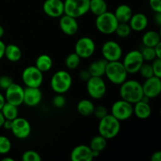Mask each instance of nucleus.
<instances>
[{
    "mask_svg": "<svg viewBox=\"0 0 161 161\" xmlns=\"http://www.w3.org/2000/svg\"><path fill=\"white\" fill-rule=\"evenodd\" d=\"M22 81L27 87H40L43 82V72L36 66H28L22 72Z\"/></svg>",
    "mask_w": 161,
    "mask_h": 161,
    "instance_id": "nucleus-7",
    "label": "nucleus"
},
{
    "mask_svg": "<svg viewBox=\"0 0 161 161\" xmlns=\"http://www.w3.org/2000/svg\"><path fill=\"white\" fill-rule=\"evenodd\" d=\"M79 76H80V80H81L82 81L86 82L90 78H91V74H90L88 69H86V70L83 69V70H81L80 72V73H79Z\"/></svg>",
    "mask_w": 161,
    "mask_h": 161,
    "instance_id": "nucleus-42",
    "label": "nucleus"
},
{
    "mask_svg": "<svg viewBox=\"0 0 161 161\" xmlns=\"http://www.w3.org/2000/svg\"><path fill=\"white\" fill-rule=\"evenodd\" d=\"M106 83L102 77L91 76L86 81V91L91 98L102 99L106 94Z\"/></svg>",
    "mask_w": 161,
    "mask_h": 161,
    "instance_id": "nucleus-9",
    "label": "nucleus"
},
{
    "mask_svg": "<svg viewBox=\"0 0 161 161\" xmlns=\"http://www.w3.org/2000/svg\"><path fill=\"white\" fill-rule=\"evenodd\" d=\"M160 42V34L157 31H148L142 36V43L144 47H154Z\"/></svg>",
    "mask_w": 161,
    "mask_h": 161,
    "instance_id": "nucleus-25",
    "label": "nucleus"
},
{
    "mask_svg": "<svg viewBox=\"0 0 161 161\" xmlns=\"http://www.w3.org/2000/svg\"><path fill=\"white\" fill-rule=\"evenodd\" d=\"M80 61H81V58L74 52V53H69L65 58V65L69 69L74 70L79 67Z\"/></svg>",
    "mask_w": 161,
    "mask_h": 161,
    "instance_id": "nucleus-31",
    "label": "nucleus"
},
{
    "mask_svg": "<svg viewBox=\"0 0 161 161\" xmlns=\"http://www.w3.org/2000/svg\"><path fill=\"white\" fill-rule=\"evenodd\" d=\"M151 65H152L153 75L155 76L161 78V58H156V59H154Z\"/></svg>",
    "mask_w": 161,
    "mask_h": 161,
    "instance_id": "nucleus-38",
    "label": "nucleus"
},
{
    "mask_svg": "<svg viewBox=\"0 0 161 161\" xmlns=\"http://www.w3.org/2000/svg\"><path fill=\"white\" fill-rule=\"evenodd\" d=\"M0 111L2 112L6 119L14 120V119L18 117V106H16L13 104L9 103V102H5Z\"/></svg>",
    "mask_w": 161,
    "mask_h": 161,
    "instance_id": "nucleus-29",
    "label": "nucleus"
},
{
    "mask_svg": "<svg viewBox=\"0 0 161 161\" xmlns=\"http://www.w3.org/2000/svg\"><path fill=\"white\" fill-rule=\"evenodd\" d=\"M107 64H108V61L104 58L93 61L88 68V71L91 76L102 77L105 75Z\"/></svg>",
    "mask_w": 161,
    "mask_h": 161,
    "instance_id": "nucleus-23",
    "label": "nucleus"
},
{
    "mask_svg": "<svg viewBox=\"0 0 161 161\" xmlns=\"http://www.w3.org/2000/svg\"><path fill=\"white\" fill-rule=\"evenodd\" d=\"M52 102L56 108H62L65 105L66 99L63 94H57L55 97H53Z\"/></svg>",
    "mask_w": 161,
    "mask_h": 161,
    "instance_id": "nucleus-37",
    "label": "nucleus"
},
{
    "mask_svg": "<svg viewBox=\"0 0 161 161\" xmlns=\"http://www.w3.org/2000/svg\"><path fill=\"white\" fill-rule=\"evenodd\" d=\"M61 30L67 36H74L79 30V24L76 18L64 14L61 17L59 21Z\"/></svg>",
    "mask_w": 161,
    "mask_h": 161,
    "instance_id": "nucleus-18",
    "label": "nucleus"
},
{
    "mask_svg": "<svg viewBox=\"0 0 161 161\" xmlns=\"http://www.w3.org/2000/svg\"><path fill=\"white\" fill-rule=\"evenodd\" d=\"M64 14L77 19L89 12L90 0H64Z\"/></svg>",
    "mask_w": 161,
    "mask_h": 161,
    "instance_id": "nucleus-6",
    "label": "nucleus"
},
{
    "mask_svg": "<svg viewBox=\"0 0 161 161\" xmlns=\"http://www.w3.org/2000/svg\"><path fill=\"white\" fill-rule=\"evenodd\" d=\"M133 114V104L123 99L115 102L111 107V115L119 121L130 119Z\"/></svg>",
    "mask_w": 161,
    "mask_h": 161,
    "instance_id": "nucleus-10",
    "label": "nucleus"
},
{
    "mask_svg": "<svg viewBox=\"0 0 161 161\" xmlns=\"http://www.w3.org/2000/svg\"><path fill=\"white\" fill-rule=\"evenodd\" d=\"M4 28H3V27L2 26V25H0V39H1L2 37L3 36V35H4Z\"/></svg>",
    "mask_w": 161,
    "mask_h": 161,
    "instance_id": "nucleus-50",
    "label": "nucleus"
},
{
    "mask_svg": "<svg viewBox=\"0 0 161 161\" xmlns=\"http://www.w3.org/2000/svg\"><path fill=\"white\" fill-rule=\"evenodd\" d=\"M149 6L155 13H161V0H149Z\"/></svg>",
    "mask_w": 161,
    "mask_h": 161,
    "instance_id": "nucleus-41",
    "label": "nucleus"
},
{
    "mask_svg": "<svg viewBox=\"0 0 161 161\" xmlns=\"http://www.w3.org/2000/svg\"><path fill=\"white\" fill-rule=\"evenodd\" d=\"M11 148L12 144L10 140L4 135H0V154H7L11 150Z\"/></svg>",
    "mask_w": 161,
    "mask_h": 161,
    "instance_id": "nucleus-33",
    "label": "nucleus"
},
{
    "mask_svg": "<svg viewBox=\"0 0 161 161\" xmlns=\"http://www.w3.org/2000/svg\"><path fill=\"white\" fill-rule=\"evenodd\" d=\"M132 30L128 23H119L116 28L115 33L119 38H127L131 33Z\"/></svg>",
    "mask_w": 161,
    "mask_h": 161,
    "instance_id": "nucleus-32",
    "label": "nucleus"
},
{
    "mask_svg": "<svg viewBox=\"0 0 161 161\" xmlns=\"http://www.w3.org/2000/svg\"><path fill=\"white\" fill-rule=\"evenodd\" d=\"M13 82L12 78L8 75H3L0 77V88L2 90H6L10 86V84Z\"/></svg>",
    "mask_w": 161,
    "mask_h": 161,
    "instance_id": "nucleus-40",
    "label": "nucleus"
},
{
    "mask_svg": "<svg viewBox=\"0 0 161 161\" xmlns=\"http://www.w3.org/2000/svg\"><path fill=\"white\" fill-rule=\"evenodd\" d=\"M96 46L91 38L84 36L77 40L75 45V53L80 58L86 59L91 58L95 52Z\"/></svg>",
    "mask_w": 161,
    "mask_h": 161,
    "instance_id": "nucleus-11",
    "label": "nucleus"
},
{
    "mask_svg": "<svg viewBox=\"0 0 161 161\" xmlns=\"http://www.w3.org/2000/svg\"><path fill=\"white\" fill-rule=\"evenodd\" d=\"M42 94L39 87H25L23 103L28 107H36L42 102Z\"/></svg>",
    "mask_w": 161,
    "mask_h": 161,
    "instance_id": "nucleus-17",
    "label": "nucleus"
},
{
    "mask_svg": "<svg viewBox=\"0 0 161 161\" xmlns=\"http://www.w3.org/2000/svg\"><path fill=\"white\" fill-rule=\"evenodd\" d=\"M108 6L105 0H90L89 11L97 17L106 12Z\"/></svg>",
    "mask_w": 161,
    "mask_h": 161,
    "instance_id": "nucleus-28",
    "label": "nucleus"
},
{
    "mask_svg": "<svg viewBox=\"0 0 161 161\" xmlns=\"http://www.w3.org/2000/svg\"><path fill=\"white\" fill-rule=\"evenodd\" d=\"M128 24L132 31L140 32V31H144L147 28L149 25V20L146 15L142 13H138V14H132Z\"/></svg>",
    "mask_w": 161,
    "mask_h": 161,
    "instance_id": "nucleus-20",
    "label": "nucleus"
},
{
    "mask_svg": "<svg viewBox=\"0 0 161 161\" xmlns=\"http://www.w3.org/2000/svg\"><path fill=\"white\" fill-rule=\"evenodd\" d=\"M138 72L140 73V75L145 79L150 78V77L153 76V72L152 65L150 64H144L142 65V67L140 68Z\"/></svg>",
    "mask_w": 161,
    "mask_h": 161,
    "instance_id": "nucleus-36",
    "label": "nucleus"
},
{
    "mask_svg": "<svg viewBox=\"0 0 161 161\" xmlns=\"http://www.w3.org/2000/svg\"><path fill=\"white\" fill-rule=\"evenodd\" d=\"M21 160L23 161H40L42 160L40 155L34 150L25 151L22 154Z\"/></svg>",
    "mask_w": 161,
    "mask_h": 161,
    "instance_id": "nucleus-35",
    "label": "nucleus"
},
{
    "mask_svg": "<svg viewBox=\"0 0 161 161\" xmlns=\"http://www.w3.org/2000/svg\"><path fill=\"white\" fill-rule=\"evenodd\" d=\"M119 95L121 99L131 104L136 103L143 97L142 85L135 80H126L119 87Z\"/></svg>",
    "mask_w": 161,
    "mask_h": 161,
    "instance_id": "nucleus-1",
    "label": "nucleus"
},
{
    "mask_svg": "<svg viewBox=\"0 0 161 161\" xmlns=\"http://www.w3.org/2000/svg\"><path fill=\"white\" fill-rule=\"evenodd\" d=\"M133 105V113L138 119H146L151 116L152 108L149 105V102L140 100Z\"/></svg>",
    "mask_w": 161,
    "mask_h": 161,
    "instance_id": "nucleus-21",
    "label": "nucleus"
},
{
    "mask_svg": "<svg viewBox=\"0 0 161 161\" xmlns=\"http://www.w3.org/2000/svg\"><path fill=\"white\" fill-rule=\"evenodd\" d=\"M5 102H6V99H5L4 95L0 93V110H1V108H3V105L5 104Z\"/></svg>",
    "mask_w": 161,
    "mask_h": 161,
    "instance_id": "nucleus-48",
    "label": "nucleus"
},
{
    "mask_svg": "<svg viewBox=\"0 0 161 161\" xmlns=\"http://www.w3.org/2000/svg\"><path fill=\"white\" fill-rule=\"evenodd\" d=\"M105 75L108 81L115 85H120L127 80V73L123 63L119 61L108 62Z\"/></svg>",
    "mask_w": 161,
    "mask_h": 161,
    "instance_id": "nucleus-3",
    "label": "nucleus"
},
{
    "mask_svg": "<svg viewBox=\"0 0 161 161\" xmlns=\"http://www.w3.org/2000/svg\"><path fill=\"white\" fill-rule=\"evenodd\" d=\"M151 160L152 161H160L161 160V152L160 151H157L153 153L151 156Z\"/></svg>",
    "mask_w": 161,
    "mask_h": 161,
    "instance_id": "nucleus-43",
    "label": "nucleus"
},
{
    "mask_svg": "<svg viewBox=\"0 0 161 161\" xmlns=\"http://www.w3.org/2000/svg\"><path fill=\"white\" fill-rule=\"evenodd\" d=\"M95 105L92 101L89 99H82L78 102L76 109L80 115L83 116H89L93 114Z\"/></svg>",
    "mask_w": 161,
    "mask_h": 161,
    "instance_id": "nucleus-26",
    "label": "nucleus"
},
{
    "mask_svg": "<svg viewBox=\"0 0 161 161\" xmlns=\"http://www.w3.org/2000/svg\"><path fill=\"white\" fill-rule=\"evenodd\" d=\"M141 53L142 55V58L144 59V61H147V62L153 61L154 59L157 58L155 50H154V47H144V48L141 50Z\"/></svg>",
    "mask_w": 161,
    "mask_h": 161,
    "instance_id": "nucleus-34",
    "label": "nucleus"
},
{
    "mask_svg": "<svg viewBox=\"0 0 161 161\" xmlns=\"http://www.w3.org/2000/svg\"><path fill=\"white\" fill-rule=\"evenodd\" d=\"M113 14L119 23H128L133 13L130 6L127 4H121L116 7Z\"/></svg>",
    "mask_w": 161,
    "mask_h": 161,
    "instance_id": "nucleus-22",
    "label": "nucleus"
},
{
    "mask_svg": "<svg viewBox=\"0 0 161 161\" xmlns=\"http://www.w3.org/2000/svg\"><path fill=\"white\" fill-rule=\"evenodd\" d=\"M11 131L19 139H25L31 135V127L30 123L23 117H17L12 121Z\"/></svg>",
    "mask_w": 161,
    "mask_h": 161,
    "instance_id": "nucleus-13",
    "label": "nucleus"
},
{
    "mask_svg": "<svg viewBox=\"0 0 161 161\" xmlns=\"http://www.w3.org/2000/svg\"><path fill=\"white\" fill-rule=\"evenodd\" d=\"M119 22L116 20L114 14L108 10L101 15L97 16L95 20V26L97 31L102 34L110 35L115 33Z\"/></svg>",
    "mask_w": 161,
    "mask_h": 161,
    "instance_id": "nucleus-5",
    "label": "nucleus"
},
{
    "mask_svg": "<svg viewBox=\"0 0 161 161\" xmlns=\"http://www.w3.org/2000/svg\"><path fill=\"white\" fill-rule=\"evenodd\" d=\"M102 54L108 62L119 61L122 58L123 50L120 45L114 40L105 42L102 47Z\"/></svg>",
    "mask_w": 161,
    "mask_h": 161,
    "instance_id": "nucleus-12",
    "label": "nucleus"
},
{
    "mask_svg": "<svg viewBox=\"0 0 161 161\" xmlns=\"http://www.w3.org/2000/svg\"><path fill=\"white\" fill-rule=\"evenodd\" d=\"M35 66L42 72H47L51 69L53 66V60L49 55L41 54L36 59Z\"/></svg>",
    "mask_w": 161,
    "mask_h": 161,
    "instance_id": "nucleus-27",
    "label": "nucleus"
},
{
    "mask_svg": "<svg viewBox=\"0 0 161 161\" xmlns=\"http://www.w3.org/2000/svg\"><path fill=\"white\" fill-rule=\"evenodd\" d=\"M5 48H6V44L0 39V60L4 57Z\"/></svg>",
    "mask_w": 161,
    "mask_h": 161,
    "instance_id": "nucleus-46",
    "label": "nucleus"
},
{
    "mask_svg": "<svg viewBox=\"0 0 161 161\" xmlns=\"http://www.w3.org/2000/svg\"><path fill=\"white\" fill-rule=\"evenodd\" d=\"M5 119H5L4 116L3 115L2 112L0 111V128H1V127H3V124H4Z\"/></svg>",
    "mask_w": 161,
    "mask_h": 161,
    "instance_id": "nucleus-49",
    "label": "nucleus"
},
{
    "mask_svg": "<svg viewBox=\"0 0 161 161\" xmlns=\"http://www.w3.org/2000/svg\"><path fill=\"white\" fill-rule=\"evenodd\" d=\"M123 64L125 67L128 74L138 73L140 68L145 63L141 51L138 50H133L129 51L124 56Z\"/></svg>",
    "mask_w": 161,
    "mask_h": 161,
    "instance_id": "nucleus-8",
    "label": "nucleus"
},
{
    "mask_svg": "<svg viewBox=\"0 0 161 161\" xmlns=\"http://www.w3.org/2000/svg\"><path fill=\"white\" fill-rule=\"evenodd\" d=\"M2 161H14V159L10 158V157H4L2 159Z\"/></svg>",
    "mask_w": 161,
    "mask_h": 161,
    "instance_id": "nucleus-51",
    "label": "nucleus"
},
{
    "mask_svg": "<svg viewBox=\"0 0 161 161\" xmlns=\"http://www.w3.org/2000/svg\"><path fill=\"white\" fill-rule=\"evenodd\" d=\"M107 146V139H105L102 135H98L94 136L90 142V148L92 151L102 152L105 149Z\"/></svg>",
    "mask_w": 161,
    "mask_h": 161,
    "instance_id": "nucleus-30",
    "label": "nucleus"
},
{
    "mask_svg": "<svg viewBox=\"0 0 161 161\" xmlns=\"http://www.w3.org/2000/svg\"><path fill=\"white\" fill-rule=\"evenodd\" d=\"M24 89L23 86L17 83H12L10 86L6 89L5 99L6 102L13 104L16 106H20L23 104L24 101Z\"/></svg>",
    "mask_w": 161,
    "mask_h": 161,
    "instance_id": "nucleus-14",
    "label": "nucleus"
},
{
    "mask_svg": "<svg viewBox=\"0 0 161 161\" xmlns=\"http://www.w3.org/2000/svg\"><path fill=\"white\" fill-rule=\"evenodd\" d=\"M12 121L13 120H9V119H5L4 124L3 125V128L7 130H10L11 127H12Z\"/></svg>",
    "mask_w": 161,
    "mask_h": 161,
    "instance_id": "nucleus-45",
    "label": "nucleus"
},
{
    "mask_svg": "<svg viewBox=\"0 0 161 161\" xmlns=\"http://www.w3.org/2000/svg\"><path fill=\"white\" fill-rule=\"evenodd\" d=\"M142 85L143 94L149 99L158 97L161 93V78L153 75L146 79Z\"/></svg>",
    "mask_w": 161,
    "mask_h": 161,
    "instance_id": "nucleus-15",
    "label": "nucleus"
},
{
    "mask_svg": "<svg viewBox=\"0 0 161 161\" xmlns=\"http://www.w3.org/2000/svg\"><path fill=\"white\" fill-rule=\"evenodd\" d=\"M99 120V135L107 140L117 136L120 130V121L108 113Z\"/></svg>",
    "mask_w": 161,
    "mask_h": 161,
    "instance_id": "nucleus-2",
    "label": "nucleus"
},
{
    "mask_svg": "<svg viewBox=\"0 0 161 161\" xmlns=\"http://www.w3.org/2000/svg\"><path fill=\"white\" fill-rule=\"evenodd\" d=\"M4 56L11 62H17L21 59L22 51L18 46L15 44H9L6 46Z\"/></svg>",
    "mask_w": 161,
    "mask_h": 161,
    "instance_id": "nucleus-24",
    "label": "nucleus"
},
{
    "mask_svg": "<svg viewBox=\"0 0 161 161\" xmlns=\"http://www.w3.org/2000/svg\"><path fill=\"white\" fill-rule=\"evenodd\" d=\"M44 13L52 18H58L64 14V1L62 0H46L42 5Z\"/></svg>",
    "mask_w": 161,
    "mask_h": 161,
    "instance_id": "nucleus-16",
    "label": "nucleus"
},
{
    "mask_svg": "<svg viewBox=\"0 0 161 161\" xmlns=\"http://www.w3.org/2000/svg\"><path fill=\"white\" fill-rule=\"evenodd\" d=\"M154 50H155L157 58H161V42L156 47H154Z\"/></svg>",
    "mask_w": 161,
    "mask_h": 161,
    "instance_id": "nucleus-44",
    "label": "nucleus"
},
{
    "mask_svg": "<svg viewBox=\"0 0 161 161\" xmlns=\"http://www.w3.org/2000/svg\"><path fill=\"white\" fill-rule=\"evenodd\" d=\"M70 159L72 161H91L94 158L89 146L80 145L72 149L70 154Z\"/></svg>",
    "mask_w": 161,
    "mask_h": 161,
    "instance_id": "nucleus-19",
    "label": "nucleus"
},
{
    "mask_svg": "<svg viewBox=\"0 0 161 161\" xmlns=\"http://www.w3.org/2000/svg\"><path fill=\"white\" fill-rule=\"evenodd\" d=\"M72 84V79L70 74L64 70L55 72L50 80L51 89L56 94H64L69 91Z\"/></svg>",
    "mask_w": 161,
    "mask_h": 161,
    "instance_id": "nucleus-4",
    "label": "nucleus"
},
{
    "mask_svg": "<svg viewBox=\"0 0 161 161\" xmlns=\"http://www.w3.org/2000/svg\"><path fill=\"white\" fill-rule=\"evenodd\" d=\"M93 114L94 115V116L97 119H101L102 118H103L104 116H105L108 114V111H107V108L105 106H103V105H98V106L94 107Z\"/></svg>",
    "mask_w": 161,
    "mask_h": 161,
    "instance_id": "nucleus-39",
    "label": "nucleus"
},
{
    "mask_svg": "<svg viewBox=\"0 0 161 161\" xmlns=\"http://www.w3.org/2000/svg\"><path fill=\"white\" fill-rule=\"evenodd\" d=\"M155 21L157 24L158 26L161 25V13H156V17H155Z\"/></svg>",
    "mask_w": 161,
    "mask_h": 161,
    "instance_id": "nucleus-47",
    "label": "nucleus"
}]
</instances>
